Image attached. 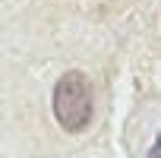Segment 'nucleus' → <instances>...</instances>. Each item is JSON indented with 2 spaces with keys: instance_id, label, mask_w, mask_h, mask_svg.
Segmentation results:
<instances>
[{
  "instance_id": "f03ea898",
  "label": "nucleus",
  "mask_w": 161,
  "mask_h": 158,
  "mask_svg": "<svg viewBox=\"0 0 161 158\" xmlns=\"http://www.w3.org/2000/svg\"><path fill=\"white\" fill-rule=\"evenodd\" d=\"M148 158H158V145H155V149H152V155H148Z\"/></svg>"
},
{
  "instance_id": "f257e3e1",
  "label": "nucleus",
  "mask_w": 161,
  "mask_h": 158,
  "mask_svg": "<svg viewBox=\"0 0 161 158\" xmlns=\"http://www.w3.org/2000/svg\"><path fill=\"white\" fill-rule=\"evenodd\" d=\"M95 114V92L86 73L69 70L54 86V117L66 133H82Z\"/></svg>"
}]
</instances>
